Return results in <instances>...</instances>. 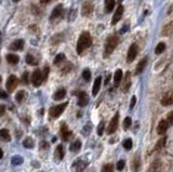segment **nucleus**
<instances>
[{"label": "nucleus", "instance_id": "49530a36", "mask_svg": "<svg viewBox=\"0 0 173 172\" xmlns=\"http://www.w3.org/2000/svg\"><path fill=\"white\" fill-rule=\"evenodd\" d=\"M5 110V105H0V114H3Z\"/></svg>", "mask_w": 173, "mask_h": 172}, {"label": "nucleus", "instance_id": "2eb2a0df", "mask_svg": "<svg viewBox=\"0 0 173 172\" xmlns=\"http://www.w3.org/2000/svg\"><path fill=\"white\" fill-rule=\"evenodd\" d=\"M92 11H93V5H91L90 2H85L83 7H82V15L88 16V15L92 13Z\"/></svg>", "mask_w": 173, "mask_h": 172}, {"label": "nucleus", "instance_id": "6e6552de", "mask_svg": "<svg viewBox=\"0 0 173 172\" xmlns=\"http://www.w3.org/2000/svg\"><path fill=\"white\" fill-rule=\"evenodd\" d=\"M74 94L78 95V105L80 107H83L89 103V97L88 94L84 92V91H80V92H74Z\"/></svg>", "mask_w": 173, "mask_h": 172}, {"label": "nucleus", "instance_id": "39448f33", "mask_svg": "<svg viewBox=\"0 0 173 172\" xmlns=\"http://www.w3.org/2000/svg\"><path fill=\"white\" fill-rule=\"evenodd\" d=\"M138 44H131L128 50V54H127V61L129 63L133 62L134 60H135V57H136V55H138Z\"/></svg>", "mask_w": 173, "mask_h": 172}, {"label": "nucleus", "instance_id": "f704fd0d", "mask_svg": "<svg viewBox=\"0 0 173 172\" xmlns=\"http://www.w3.org/2000/svg\"><path fill=\"white\" fill-rule=\"evenodd\" d=\"M140 159H138V157H136V158L133 160V165H132V167H133V171L134 172H138V169H140Z\"/></svg>", "mask_w": 173, "mask_h": 172}, {"label": "nucleus", "instance_id": "37998d69", "mask_svg": "<svg viewBox=\"0 0 173 172\" xmlns=\"http://www.w3.org/2000/svg\"><path fill=\"white\" fill-rule=\"evenodd\" d=\"M49 67L48 66H45V69H43V73H42V76H43V80H45L47 78H48V75H49Z\"/></svg>", "mask_w": 173, "mask_h": 172}, {"label": "nucleus", "instance_id": "a878e982", "mask_svg": "<svg viewBox=\"0 0 173 172\" xmlns=\"http://www.w3.org/2000/svg\"><path fill=\"white\" fill-rule=\"evenodd\" d=\"M80 148H81V142H80L79 140H77V141H75L74 143H71V147H69V150H71V152H78Z\"/></svg>", "mask_w": 173, "mask_h": 172}, {"label": "nucleus", "instance_id": "7ed1b4c3", "mask_svg": "<svg viewBox=\"0 0 173 172\" xmlns=\"http://www.w3.org/2000/svg\"><path fill=\"white\" fill-rule=\"evenodd\" d=\"M68 105V102H65V103H62V104H58L56 106H53L52 108H50V111L49 114L51 117H53V118H58L60 117L61 115L63 114V111L65 110V108L67 107Z\"/></svg>", "mask_w": 173, "mask_h": 172}, {"label": "nucleus", "instance_id": "2f4dec72", "mask_svg": "<svg viewBox=\"0 0 173 172\" xmlns=\"http://www.w3.org/2000/svg\"><path fill=\"white\" fill-rule=\"evenodd\" d=\"M166 142H167V137H162L161 140H159V141L157 142V144H156V150H160V148H162L164 146V144H166Z\"/></svg>", "mask_w": 173, "mask_h": 172}, {"label": "nucleus", "instance_id": "f257e3e1", "mask_svg": "<svg viewBox=\"0 0 173 172\" xmlns=\"http://www.w3.org/2000/svg\"><path fill=\"white\" fill-rule=\"evenodd\" d=\"M92 44V37L90 35L88 31H83L81 35H80L78 42H77V53L78 54H82L84 52V50L89 48Z\"/></svg>", "mask_w": 173, "mask_h": 172}, {"label": "nucleus", "instance_id": "7c9ffc66", "mask_svg": "<svg viewBox=\"0 0 173 172\" xmlns=\"http://www.w3.org/2000/svg\"><path fill=\"white\" fill-rule=\"evenodd\" d=\"M123 147H124V150H130L131 148H132V140L131 139H127L126 141L123 142Z\"/></svg>", "mask_w": 173, "mask_h": 172}, {"label": "nucleus", "instance_id": "cd10ccee", "mask_svg": "<svg viewBox=\"0 0 173 172\" xmlns=\"http://www.w3.org/2000/svg\"><path fill=\"white\" fill-rule=\"evenodd\" d=\"M63 61H65V54H64V53H60V54H58V55L55 56V58H54V64H55V65H60Z\"/></svg>", "mask_w": 173, "mask_h": 172}, {"label": "nucleus", "instance_id": "4468645a", "mask_svg": "<svg viewBox=\"0 0 173 172\" xmlns=\"http://www.w3.org/2000/svg\"><path fill=\"white\" fill-rule=\"evenodd\" d=\"M101 84H102V77L98 76V78L94 80L93 88H92V94H93V97H95V95L98 93L100 88H101Z\"/></svg>", "mask_w": 173, "mask_h": 172}, {"label": "nucleus", "instance_id": "423d86ee", "mask_svg": "<svg viewBox=\"0 0 173 172\" xmlns=\"http://www.w3.org/2000/svg\"><path fill=\"white\" fill-rule=\"evenodd\" d=\"M18 79L16 78V76L11 75L7 80V84H5V87H7V90L9 92H13L14 89L18 87Z\"/></svg>", "mask_w": 173, "mask_h": 172}, {"label": "nucleus", "instance_id": "393cba45", "mask_svg": "<svg viewBox=\"0 0 173 172\" xmlns=\"http://www.w3.org/2000/svg\"><path fill=\"white\" fill-rule=\"evenodd\" d=\"M23 161H24L23 158L21 156H18V155H15V156H13V157L11 158V162H12L13 166H20V165L23 163Z\"/></svg>", "mask_w": 173, "mask_h": 172}, {"label": "nucleus", "instance_id": "5701e85b", "mask_svg": "<svg viewBox=\"0 0 173 172\" xmlns=\"http://www.w3.org/2000/svg\"><path fill=\"white\" fill-rule=\"evenodd\" d=\"M7 61H8L10 64L15 65V64H18V61H20V57H18V55H15V54H8V55H7Z\"/></svg>", "mask_w": 173, "mask_h": 172}, {"label": "nucleus", "instance_id": "58836bf2", "mask_svg": "<svg viewBox=\"0 0 173 172\" xmlns=\"http://www.w3.org/2000/svg\"><path fill=\"white\" fill-rule=\"evenodd\" d=\"M166 120H167V122L169 124V126L173 124V111H170V113H169Z\"/></svg>", "mask_w": 173, "mask_h": 172}, {"label": "nucleus", "instance_id": "a19ab883", "mask_svg": "<svg viewBox=\"0 0 173 172\" xmlns=\"http://www.w3.org/2000/svg\"><path fill=\"white\" fill-rule=\"evenodd\" d=\"M90 130H91V127H90V124H88L83 129H82V134H84V135H88V133L90 132Z\"/></svg>", "mask_w": 173, "mask_h": 172}, {"label": "nucleus", "instance_id": "79ce46f5", "mask_svg": "<svg viewBox=\"0 0 173 172\" xmlns=\"http://www.w3.org/2000/svg\"><path fill=\"white\" fill-rule=\"evenodd\" d=\"M22 81H23V84H28V73H27V71H25V73L23 74Z\"/></svg>", "mask_w": 173, "mask_h": 172}, {"label": "nucleus", "instance_id": "72a5a7b5", "mask_svg": "<svg viewBox=\"0 0 173 172\" xmlns=\"http://www.w3.org/2000/svg\"><path fill=\"white\" fill-rule=\"evenodd\" d=\"M82 77H83V79L85 81H90L91 80V71L89 69H84L82 71Z\"/></svg>", "mask_w": 173, "mask_h": 172}, {"label": "nucleus", "instance_id": "f3484780", "mask_svg": "<svg viewBox=\"0 0 173 172\" xmlns=\"http://www.w3.org/2000/svg\"><path fill=\"white\" fill-rule=\"evenodd\" d=\"M61 132H62V140L63 141H68L71 137V132L68 131V129L65 124L62 126V129H61Z\"/></svg>", "mask_w": 173, "mask_h": 172}, {"label": "nucleus", "instance_id": "09e8293b", "mask_svg": "<svg viewBox=\"0 0 173 172\" xmlns=\"http://www.w3.org/2000/svg\"><path fill=\"white\" fill-rule=\"evenodd\" d=\"M51 0H40V2L42 3V5H47V3H49Z\"/></svg>", "mask_w": 173, "mask_h": 172}, {"label": "nucleus", "instance_id": "de8ad7c7", "mask_svg": "<svg viewBox=\"0 0 173 172\" xmlns=\"http://www.w3.org/2000/svg\"><path fill=\"white\" fill-rule=\"evenodd\" d=\"M48 143H45V142H42V143H40V148L41 147H48Z\"/></svg>", "mask_w": 173, "mask_h": 172}, {"label": "nucleus", "instance_id": "473e14b6", "mask_svg": "<svg viewBox=\"0 0 173 172\" xmlns=\"http://www.w3.org/2000/svg\"><path fill=\"white\" fill-rule=\"evenodd\" d=\"M101 172H114V166L111 163H107L102 168V171Z\"/></svg>", "mask_w": 173, "mask_h": 172}, {"label": "nucleus", "instance_id": "c03bdc74", "mask_svg": "<svg viewBox=\"0 0 173 172\" xmlns=\"http://www.w3.org/2000/svg\"><path fill=\"white\" fill-rule=\"evenodd\" d=\"M7 97H8L7 92L3 91V90H0V99H7Z\"/></svg>", "mask_w": 173, "mask_h": 172}, {"label": "nucleus", "instance_id": "f03ea898", "mask_svg": "<svg viewBox=\"0 0 173 172\" xmlns=\"http://www.w3.org/2000/svg\"><path fill=\"white\" fill-rule=\"evenodd\" d=\"M119 44V38L116 35H111L107 38L105 42V50H104V56H109L111 53L114 52V50L117 48V46Z\"/></svg>", "mask_w": 173, "mask_h": 172}, {"label": "nucleus", "instance_id": "9b49d317", "mask_svg": "<svg viewBox=\"0 0 173 172\" xmlns=\"http://www.w3.org/2000/svg\"><path fill=\"white\" fill-rule=\"evenodd\" d=\"M122 14H123V7H122V5H119V7L117 8V10L115 11V13H114L111 24H113V25H115V24H117V23L119 22V20L121 18Z\"/></svg>", "mask_w": 173, "mask_h": 172}, {"label": "nucleus", "instance_id": "a211bd4d", "mask_svg": "<svg viewBox=\"0 0 173 172\" xmlns=\"http://www.w3.org/2000/svg\"><path fill=\"white\" fill-rule=\"evenodd\" d=\"M65 95H66V90H65V89H58V91L54 93L53 99L55 101H60V100L64 99Z\"/></svg>", "mask_w": 173, "mask_h": 172}, {"label": "nucleus", "instance_id": "c9c22d12", "mask_svg": "<svg viewBox=\"0 0 173 172\" xmlns=\"http://www.w3.org/2000/svg\"><path fill=\"white\" fill-rule=\"evenodd\" d=\"M131 124H132V120H131V118L130 117H126L123 120V128L124 130H127V129H129V127H131Z\"/></svg>", "mask_w": 173, "mask_h": 172}, {"label": "nucleus", "instance_id": "c85d7f7f", "mask_svg": "<svg viewBox=\"0 0 173 172\" xmlns=\"http://www.w3.org/2000/svg\"><path fill=\"white\" fill-rule=\"evenodd\" d=\"M166 50V44L164 42H160V44H157V47L155 49V53L156 54H161Z\"/></svg>", "mask_w": 173, "mask_h": 172}, {"label": "nucleus", "instance_id": "9d476101", "mask_svg": "<svg viewBox=\"0 0 173 172\" xmlns=\"http://www.w3.org/2000/svg\"><path fill=\"white\" fill-rule=\"evenodd\" d=\"M169 129V124L167 122L166 119H162L159 121V124L157 126V133L160 134V135H164V133L168 131Z\"/></svg>", "mask_w": 173, "mask_h": 172}, {"label": "nucleus", "instance_id": "aec40b11", "mask_svg": "<svg viewBox=\"0 0 173 172\" xmlns=\"http://www.w3.org/2000/svg\"><path fill=\"white\" fill-rule=\"evenodd\" d=\"M116 1L115 0H105V10H106L107 13L111 12L114 8H115Z\"/></svg>", "mask_w": 173, "mask_h": 172}, {"label": "nucleus", "instance_id": "5fc2aeb1", "mask_svg": "<svg viewBox=\"0 0 173 172\" xmlns=\"http://www.w3.org/2000/svg\"><path fill=\"white\" fill-rule=\"evenodd\" d=\"M119 1H122V0H119Z\"/></svg>", "mask_w": 173, "mask_h": 172}, {"label": "nucleus", "instance_id": "6ab92c4d", "mask_svg": "<svg viewBox=\"0 0 173 172\" xmlns=\"http://www.w3.org/2000/svg\"><path fill=\"white\" fill-rule=\"evenodd\" d=\"M122 77H123L122 71H121V69H117V71H116V73H115V75H114V82H115L116 87H117V86H118V84L121 82Z\"/></svg>", "mask_w": 173, "mask_h": 172}, {"label": "nucleus", "instance_id": "3c124183", "mask_svg": "<svg viewBox=\"0 0 173 172\" xmlns=\"http://www.w3.org/2000/svg\"><path fill=\"white\" fill-rule=\"evenodd\" d=\"M0 44H1V33H0Z\"/></svg>", "mask_w": 173, "mask_h": 172}, {"label": "nucleus", "instance_id": "4c0bfd02", "mask_svg": "<svg viewBox=\"0 0 173 172\" xmlns=\"http://www.w3.org/2000/svg\"><path fill=\"white\" fill-rule=\"evenodd\" d=\"M104 122H100V124H98V134L100 135V137H102L103 135V132H104Z\"/></svg>", "mask_w": 173, "mask_h": 172}, {"label": "nucleus", "instance_id": "20e7f679", "mask_svg": "<svg viewBox=\"0 0 173 172\" xmlns=\"http://www.w3.org/2000/svg\"><path fill=\"white\" fill-rule=\"evenodd\" d=\"M31 82L35 87H39L41 86L42 81H43V76H42V71L40 69H36L33 71V75H31Z\"/></svg>", "mask_w": 173, "mask_h": 172}, {"label": "nucleus", "instance_id": "e433bc0d", "mask_svg": "<svg viewBox=\"0 0 173 172\" xmlns=\"http://www.w3.org/2000/svg\"><path fill=\"white\" fill-rule=\"evenodd\" d=\"M24 97H25V92L21 90V91H18V92L16 93V95H15V99H16V101H18V103H21V102L23 101Z\"/></svg>", "mask_w": 173, "mask_h": 172}, {"label": "nucleus", "instance_id": "603ef678", "mask_svg": "<svg viewBox=\"0 0 173 172\" xmlns=\"http://www.w3.org/2000/svg\"><path fill=\"white\" fill-rule=\"evenodd\" d=\"M14 2H18V1H20V0H13Z\"/></svg>", "mask_w": 173, "mask_h": 172}, {"label": "nucleus", "instance_id": "f8f14e48", "mask_svg": "<svg viewBox=\"0 0 173 172\" xmlns=\"http://www.w3.org/2000/svg\"><path fill=\"white\" fill-rule=\"evenodd\" d=\"M23 48H24V40L23 39L14 40L9 47V49L12 50V51H20V50H22Z\"/></svg>", "mask_w": 173, "mask_h": 172}, {"label": "nucleus", "instance_id": "c756f323", "mask_svg": "<svg viewBox=\"0 0 173 172\" xmlns=\"http://www.w3.org/2000/svg\"><path fill=\"white\" fill-rule=\"evenodd\" d=\"M26 63H27V64H29V65H37V61H36L35 57L33 56L31 54H27Z\"/></svg>", "mask_w": 173, "mask_h": 172}, {"label": "nucleus", "instance_id": "dca6fc26", "mask_svg": "<svg viewBox=\"0 0 173 172\" xmlns=\"http://www.w3.org/2000/svg\"><path fill=\"white\" fill-rule=\"evenodd\" d=\"M146 64H147V58L146 57H144L142 61L138 63L136 68H135V74H136V75L142 74L143 71H144V68H145V66H146Z\"/></svg>", "mask_w": 173, "mask_h": 172}, {"label": "nucleus", "instance_id": "8fccbe9b", "mask_svg": "<svg viewBox=\"0 0 173 172\" xmlns=\"http://www.w3.org/2000/svg\"><path fill=\"white\" fill-rule=\"evenodd\" d=\"M2 157H3V152H2V150L0 148V159L2 158Z\"/></svg>", "mask_w": 173, "mask_h": 172}, {"label": "nucleus", "instance_id": "ea45409f", "mask_svg": "<svg viewBox=\"0 0 173 172\" xmlns=\"http://www.w3.org/2000/svg\"><path fill=\"white\" fill-rule=\"evenodd\" d=\"M124 165H126L124 160H119V161H118V163H117V170L121 171V170H122V169L124 168Z\"/></svg>", "mask_w": 173, "mask_h": 172}, {"label": "nucleus", "instance_id": "4be33fe9", "mask_svg": "<svg viewBox=\"0 0 173 172\" xmlns=\"http://www.w3.org/2000/svg\"><path fill=\"white\" fill-rule=\"evenodd\" d=\"M23 146H24L25 148L31 150V148H33V147L35 146V142H34V140H33L31 137H26V139L23 141Z\"/></svg>", "mask_w": 173, "mask_h": 172}, {"label": "nucleus", "instance_id": "864d4df0", "mask_svg": "<svg viewBox=\"0 0 173 172\" xmlns=\"http://www.w3.org/2000/svg\"><path fill=\"white\" fill-rule=\"evenodd\" d=\"M0 82H1V77H0Z\"/></svg>", "mask_w": 173, "mask_h": 172}, {"label": "nucleus", "instance_id": "a18cd8bd", "mask_svg": "<svg viewBox=\"0 0 173 172\" xmlns=\"http://www.w3.org/2000/svg\"><path fill=\"white\" fill-rule=\"evenodd\" d=\"M135 103H136V97H132V100H131V103H130V108H133L134 105H135Z\"/></svg>", "mask_w": 173, "mask_h": 172}, {"label": "nucleus", "instance_id": "1a4fd4ad", "mask_svg": "<svg viewBox=\"0 0 173 172\" xmlns=\"http://www.w3.org/2000/svg\"><path fill=\"white\" fill-rule=\"evenodd\" d=\"M161 105L164 106H169L173 104V91H169L164 94L162 99H161Z\"/></svg>", "mask_w": 173, "mask_h": 172}, {"label": "nucleus", "instance_id": "412c9836", "mask_svg": "<svg viewBox=\"0 0 173 172\" xmlns=\"http://www.w3.org/2000/svg\"><path fill=\"white\" fill-rule=\"evenodd\" d=\"M161 170V161L160 160H155L154 163L151 166V169L148 172H160Z\"/></svg>", "mask_w": 173, "mask_h": 172}, {"label": "nucleus", "instance_id": "b1692460", "mask_svg": "<svg viewBox=\"0 0 173 172\" xmlns=\"http://www.w3.org/2000/svg\"><path fill=\"white\" fill-rule=\"evenodd\" d=\"M0 137L5 141H11V135H10L9 130L7 129H1L0 130Z\"/></svg>", "mask_w": 173, "mask_h": 172}, {"label": "nucleus", "instance_id": "bb28decb", "mask_svg": "<svg viewBox=\"0 0 173 172\" xmlns=\"http://www.w3.org/2000/svg\"><path fill=\"white\" fill-rule=\"evenodd\" d=\"M55 153H56V157L58 158V160H62L63 157H64V150H63V145H60L56 147V150H55Z\"/></svg>", "mask_w": 173, "mask_h": 172}, {"label": "nucleus", "instance_id": "ddd939ff", "mask_svg": "<svg viewBox=\"0 0 173 172\" xmlns=\"http://www.w3.org/2000/svg\"><path fill=\"white\" fill-rule=\"evenodd\" d=\"M63 13V7L62 5H56L55 8L53 9V11H52V13H51V16H50V20L51 21H54V20H56V18H58L61 15H62Z\"/></svg>", "mask_w": 173, "mask_h": 172}, {"label": "nucleus", "instance_id": "0eeeda50", "mask_svg": "<svg viewBox=\"0 0 173 172\" xmlns=\"http://www.w3.org/2000/svg\"><path fill=\"white\" fill-rule=\"evenodd\" d=\"M118 122H119V114L117 113V114L113 117L111 122H109V126H108V129H107V133H108V134H113V133L116 132V130L118 128Z\"/></svg>", "mask_w": 173, "mask_h": 172}]
</instances>
